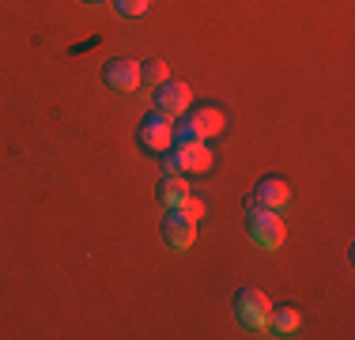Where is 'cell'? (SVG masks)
<instances>
[{"mask_svg":"<svg viewBox=\"0 0 355 340\" xmlns=\"http://www.w3.org/2000/svg\"><path fill=\"white\" fill-rule=\"evenodd\" d=\"M246 231H250V238L261 246V250H280L284 235H287L280 216H276L272 208H265V204H257V201L246 204Z\"/></svg>","mask_w":355,"mask_h":340,"instance_id":"obj_1","label":"cell"},{"mask_svg":"<svg viewBox=\"0 0 355 340\" xmlns=\"http://www.w3.org/2000/svg\"><path fill=\"white\" fill-rule=\"evenodd\" d=\"M268 295L261 291V287H239L234 291V314H239V321L253 333H265V321H268Z\"/></svg>","mask_w":355,"mask_h":340,"instance_id":"obj_2","label":"cell"},{"mask_svg":"<svg viewBox=\"0 0 355 340\" xmlns=\"http://www.w3.org/2000/svg\"><path fill=\"white\" fill-rule=\"evenodd\" d=\"M193 102V91L185 80H163L159 87H151V110H159L163 117H182Z\"/></svg>","mask_w":355,"mask_h":340,"instance_id":"obj_3","label":"cell"},{"mask_svg":"<svg viewBox=\"0 0 355 340\" xmlns=\"http://www.w3.org/2000/svg\"><path fill=\"white\" fill-rule=\"evenodd\" d=\"M159 235H163V242L171 246V250L185 253L193 242H197V219H189L182 208H166V216H163V227H159Z\"/></svg>","mask_w":355,"mask_h":340,"instance_id":"obj_4","label":"cell"},{"mask_svg":"<svg viewBox=\"0 0 355 340\" xmlns=\"http://www.w3.org/2000/svg\"><path fill=\"white\" fill-rule=\"evenodd\" d=\"M171 117H163L159 110H151V114H144V121L137 125V140H140V148L144 151H166L171 148Z\"/></svg>","mask_w":355,"mask_h":340,"instance_id":"obj_5","label":"cell"},{"mask_svg":"<svg viewBox=\"0 0 355 340\" xmlns=\"http://www.w3.org/2000/svg\"><path fill=\"white\" fill-rule=\"evenodd\" d=\"M103 83L110 91H137L140 87V68L129 57H110L103 68Z\"/></svg>","mask_w":355,"mask_h":340,"instance_id":"obj_6","label":"cell"},{"mask_svg":"<svg viewBox=\"0 0 355 340\" xmlns=\"http://www.w3.org/2000/svg\"><path fill=\"white\" fill-rule=\"evenodd\" d=\"M287 197H291V193H287V182H284V178H276V174H265L257 182V189H253V201L265 204V208H272V212H280L287 204Z\"/></svg>","mask_w":355,"mask_h":340,"instance_id":"obj_7","label":"cell"},{"mask_svg":"<svg viewBox=\"0 0 355 340\" xmlns=\"http://www.w3.org/2000/svg\"><path fill=\"white\" fill-rule=\"evenodd\" d=\"M185 197H189V182L182 174H163L159 178V189H155V201L163 208H182Z\"/></svg>","mask_w":355,"mask_h":340,"instance_id":"obj_8","label":"cell"},{"mask_svg":"<svg viewBox=\"0 0 355 340\" xmlns=\"http://www.w3.org/2000/svg\"><path fill=\"white\" fill-rule=\"evenodd\" d=\"M189 125L208 140V136H219V133H223L227 117H223V110H219V106H197V110L189 114Z\"/></svg>","mask_w":355,"mask_h":340,"instance_id":"obj_9","label":"cell"},{"mask_svg":"<svg viewBox=\"0 0 355 340\" xmlns=\"http://www.w3.org/2000/svg\"><path fill=\"white\" fill-rule=\"evenodd\" d=\"M299 314L291 310V306H268V321H265V333H272V337H291V333H299Z\"/></svg>","mask_w":355,"mask_h":340,"instance_id":"obj_10","label":"cell"},{"mask_svg":"<svg viewBox=\"0 0 355 340\" xmlns=\"http://www.w3.org/2000/svg\"><path fill=\"white\" fill-rule=\"evenodd\" d=\"M137 68H140V83L148 91L159 87L163 80H171V76H166V61H159V57H148V61H140Z\"/></svg>","mask_w":355,"mask_h":340,"instance_id":"obj_11","label":"cell"},{"mask_svg":"<svg viewBox=\"0 0 355 340\" xmlns=\"http://www.w3.org/2000/svg\"><path fill=\"white\" fill-rule=\"evenodd\" d=\"M197 140H205V136L189 125V117L178 121V125H171V144H174V148H182V144H197Z\"/></svg>","mask_w":355,"mask_h":340,"instance_id":"obj_12","label":"cell"},{"mask_svg":"<svg viewBox=\"0 0 355 340\" xmlns=\"http://www.w3.org/2000/svg\"><path fill=\"white\" fill-rule=\"evenodd\" d=\"M110 4H114L121 15H144V12H148L151 0H110Z\"/></svg>","mask_w":355,"mask_h":340,"instance_id":"obj_13","label":"cell"},{"mask_svg":"<svg viewBox=\"0 0 355 340\" xmlns=\"http://www.w3.org/2000/svg\"><path fill=\"white\" fill-rule=\"evenodd\" d=\"M182 212H185V216H189V219H200V216H205V204H200L197 197H185Z\"/></svg>","mask_w":355,"mask_h":340,"instance_id":"obj_14","label":"cell"},{"mask_svg":"<svg viewBox=\"0 0 355 340\" xmlns=\"http://www.w3.org/2000/svg\"><path fill=\"white\" fill-rule=\"evenodd\" d=\"M83 4H103V0H83Z\"/></svg>","mask_w":355,"mask_h":340,"instance_id":"obj_15","label":"cell"}]
</instances>
